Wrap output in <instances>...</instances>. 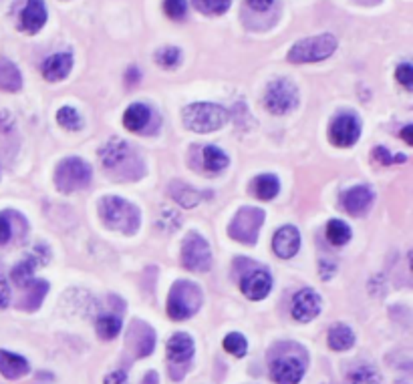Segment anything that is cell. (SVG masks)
I'll list each match as a JSON object with an SVG mask.
<instances>
[{
	"label": "cell",
	"instance_id": "1",
	"mask_svg": "<svg viewBox=\"0 0 413 384\" xmlns=\"http://www.w3.org/2000/svg\"><path fill=\"white\" fill-rule=\"evenodd\" d=\"M99 215L103 222L111 230H117L121 234H136L141 225V213L139 210L126 199L107 196L99 201Z\"/></svg>",
	"mask_w": 413,
	"mask_h": 384
},
{
	"label": "cell",
	"instance_id": "2",
	"mask_svg": "<svg viewBox=\"0 0 413 384\" xmlns=\"http://www.w3.org/2000/svg\"><path fill=\"white\" fill-rule=\"evenodd\" d=\"M202 300H204V296H202L200 286L188 282V280H180L170 290L167 314L174 320H188L189 316H194L200 310Z\"/></svg>",
	"mask_w": 413,
	"mask_h": 384
},
{
	"label": "cell",
	"instance_id": "3",
	"mask_svg": "<svg viewBox=\"0 0 413 384\" xmlns=\"http://www.w3.org/2000/svg\"><path fill=\"white\" fill-rule=\"evenodd\" d=\"M228 123V111L216 103H194L184 109V125L194 133H212Z\"/></svg>",
	"mask_w": 413,
	"mask_h": 384
},
{
	"label": "cell",
	"instance_id": "4",
	"mask_svg": "<svg viewBox=\"0 0 413 384\" xmlns=\"http://www.w3.org/2000/svg\"><path fill=\"white\" fill-rule=\"evenodd\" d=\"M93 179V167L81 157H69L55 169V186L63 193H73L87 187Z\"/></svg>",
	"mask_w": 413,
	"mask_h": 384
},
{
	"label": "cell",
	"instance_id": "5",
	"mask_svg": "<svg viewBox=\"0 0 413 384\" xmlns=\"http://www.w3.org/2000/svg\"><path fill=\"white\" fill-rule=\"evenodd\" d=\"M337 50V38L333 35H319L299 40L288 50V62H319L329 59Z\"/></svg>",
	"mask_w": 413,
	"mask_h": 384
},
{
	"label": "cell",
	"instance_id": "6",
	"mask_svg": "<svg viewBox=\"0 0 413 384\" xmlns=\"http://www.w3.org/2000/svg\"><path fill=\"white\" fill-rule=\"evenodd\" d=\"M182 264L189 272H208L212 268V249L200 234L192 232L186 236L182 246Z\"/></svg>",
	"mask_w": 413,
	"mask_h": 384
},
{
	"label": "cell",
	"instance_id": "7",
	"mask_svg": "<svg viewBox=\"0 0 413 384\" xmlns=\"http://www.w3.org/2000/svg\"><path fill=\"white\" fill-rule=\"evenodd\" d=\"M299 105V91L287 79L272 81L264 93V107L275 115L290 113Z\"/></svg>",
	"mask_w": 413,
	"mask_h": 384
},
{
	"label": "cell",
	"instance_id": "8",
	"mask_svg": "<svg viewBox=\"0 0 413 384\" xmlns=\"http://www.w3.org/2000/svg\"><path fill=\"white\" fill-rule=\"evenodd\" d=\"M264 222V211L258 208H242V210L234 215V220L228 227V234L232 239L242 242V244H254L258 232L263 227Z\"/></svg>",
	"mask_w": 413,
	"mask_h": 384
},
{
	"label": "cell",
	"instance_id": "9",
	"mask_svg": "<svg viewBox=\"0 0 413 384\" xmlns=\"http://www.w3.org/2000/svg\"><path fill=\"white\" fill-rule=\"evenodd\" d=\"M361 135V123L355 115L343 113L331 121L329 127V139L331 143H335L337 147H351L357 143V139Z\"/></svg>",
	"mask_w": 413,
	"mask_h": 384
},
{
	"label": "cell",
	"instance_id": "10",
	"mask_svg": "<svg viewBox=\"0 0 413 384\" xmlns=\"http://www.w3.org/2000/svg\"><path fill=\"white\" fill-rule=\"evenodd\" d=\"M99 157L103 167L105 169H111V171H115L117 167H123L126 163L136 162L129 143L123 141V139H117V137L103 145V149L99 151Z\"/></svg>",
	"mask_w": 413,
	"mask_h": 384
},
{
	"label": "cell",
	"instance_id": "11",
	"mask_svg": "<svg viewBox=\"0 0 413 384\" xmlns=\"http://www.w3.org/2000/svg\"><path fill=\"white\" fill-rule=\"evenodd\" d=\"M319 312H321V298L311 288L301 290L292 300V318L299 322H311L319 316Z\"/></svg>",
	"mask_w": 413,
	"mask_h": 384
},
{
	"label": "cell",
	"instance_id": "12",
	"mask_svg": "<svg viewBox=\"0 0 413 384\" xmlns=\"http://www.w3.org/2000/svg\"><path fill=\"white\" fill-rule=\"evenodd\" d=\"M373 198H375L373 189L369 186L351 187L349 191L343 193V208H345L347 213L359 218V215H365L369 211L371 203H373Z\"/></svg>",
	"mask_w": 413,
	"mask_h": 384
},
{
	"label": "cell",
	"instance_id": "13",
	"mask_svg": "<svg viewBox=\"0 0 413 384\" xmlns=\"http://www.w3.org/2000/svg\"><path fill=\"white\" fill-rule=\"evenodd\" d=\"M272 249L278 258L288 260L292 256H297V252L301 249V234L294 225H285L275 234L272 239Z\"/></svg>",
	"mask_w": 413,
	"mask_h": 384
},
{
	"label": "cell",
	"instance_id": "14",
	"mask_svg": "<svg viewBox=\"0 0 413 384\" xmlns=\"http://www.w3.org/2000/svg\"><path fill=\"white\" fill-rule=\"evenodd\" d=\"M240 288H242V292H244L246 298H250V300H263L272 290V278H270V273L266 272V270H254V272L242 278Z\"/></svg>",
	"mask_w": 413,
	"mask_h": 384
},
{
	"label": "cell",
	"instance_id": "15",
	"mask_svg": "<svg viewBox=\"0 0 413 384\" xmlns=\"http://www.w3.org/2000/svg\"><path fill=\"white\" fill-rule=\"evenodd\" d=\"M45 23H47L45 0H28L23 9V14H21V28L28 35H35L45 26Z\"/></svg>",
	"mask_w": 413,
	"mask_h": 384
},
{
	"label": "cell",
	"instance_id": "16",
	"mask_svg": "<svg viewBox=\"0 0 413 384\" xmlns=\"http://www.w3.org/2000/svg\"><path fill=\"white\" fill-rule=\"evenodd\" d=\"M304 366L299 358H278L272 362V378L276 384H299Z\"/></svg>",
	"mask_w": 413,
	"mask_h": 384
},
{
	"label": "cell",
	"instance_id": "17",
	"mask_svg": "<svg viewBox=\"0 0 413 384\" xmlns=\"http://www.w3.org/2000/svg\"><path fill=\"white\" fill-rule=\"evenodd\" d=\"M71 69H73V57L69 52H57V55H53V57H49L47 61L43 62L40 71H43L47 81L57 83V81L67 79L69 73H71Z\"/></svg>",
	"mask_w": 413,
	"mask_h": 384
},
{
	"label": "cell",
	"instance_id": "18",
	"mask_svg": "<svg viewBox=\"0 0 413 384\" xmlns=\"http://www.w3.org/2000/svg\"><path fill=\"white\" fill-rule=\"evenodd\" d=\"M28 371H31V366H28V360L25 356L0 350V374L4 378L16 380V378H23L25 374H28Z\"/></svg>",
	"mask_w": 413,
	"mask_h": 384
},
{
	"label": "cell",
	"instance_id": "19",
	"mask_svg": "<svg viewBox=\"0 0 413 384\" xmlns=\"http://www.w3.org/2000/svg\"><path fill=\"white\" fill-rule=\"evenodd\" d=\"M194 356V340L192 336L184 334H174L167 340V358L172 362H188Z\"/></svg>",
	"mask_w": 413,
	"mask_h": 384
},
{
	"label": "cell",
	"instance_id": "20",
	"mask_svg": "<svg viewBox=\"0 0 413 384\" xmlns=\"http://www.w3.org/2000/svg\"><path fill=\"white\" fill-rule=\"evenodd\" d=\"M151 119V111L148 105H141V103H133L127 107L126 115H123V125H126L129 131H141L145 129Z\"/></svg>",
	"mask_w": 413,
	"mask_h": 384
},
{
	"label": "cell",
	"instance_id": "21",
	"mask_svg": "<svg viewBox=\"0 0 413 384\" xmlns=\"http://www.w3.org/2000/svg\"><path fill=\"white\" fill-rule=\"evenodd\" d=\"M23 87V77L18 67L9 59H0V89L9 91V93H16Z\"/></svg>",
	"mask_w": 413,
	"mask_h": 384
},
{
	"label": "cell",
	"instance_id": "22",
	"mask_svg": "<svg viewBox=\"0 0 413 384\" xmlns=\"http://www.w3.org/2000/svg\"><path fill=\"white\" fill-rule=\"evenodd\" d=\"M278 189H280V183H278V179H276V175H258L254 181L250 183V191L254 198L263 199V201H268V199L276 198V193H278Z\"/></svg>",
	"mask_w": 413,
	"mask_h": 384
},
{
	"label": "cell",
	"instance_id": "23",
	"mask_svg": "<svg viewBox=\"0 0 413 384\" xmlns=\"http://www.w3.org/2000/svg\"><path fill=\"white\" fill-rule=\"evenodd\" d=\"M25 290H28V292L21 300V308L23 310H37L40 302H43V298L47 296V292H49V284L45 280H35V282L26 286Z\"/></svg>",
	"mask_w": 413,
	"mask_h": 384
},
{
	"label": "cell",
	"instance_id": "24",
	"mask_svg": "<svg viewBox=\"0 0 413 384\" xmlns=\"http://www.w3.org/2000/svg\"><path fill=\"white\" fill-rule=\"evenodd\" d=\"M326 342H329V348L338 350V352H341V350H349V348L355 344V334H353V330H351L349 326L338 324V326H333V328L329 330Z\"/></svg>",
	"mask_w": 413,
	"mask_h": 384
},
{
	"label": "cell",
	"instance_id": "25",
	"mask_svg": "<svg viewBox=\"0 0 413 384\" xmlns=\"http://www.w3.org/2000/svg\"><path fill=\"white\" fill-rule=\"evenodd\" d=\"M38 264H43V261L38 260L37 256H31V258L21 261L13 270L14 284L21 286V288H26L31 282H35V270H37Z\"/></svg>",
	"mask_w": 413,
	"mask_h": 384
},
{
	"label": "cell",
	"instance_id": "26",
	"mask_svg": "<svg viewBox=\"0 0 413 384\" xmlns=\"http://www.w3.org/2000/svg\"><path fill=\"white\" fill-rule=\"evenodd\" d=\"M170 193H172V198H174L180 205H184V208H194V205L202 199L200 191H196L194 187L186 186V183H182V181L170 183Z\"/></svg>",
	"mask_w": 413,
	"mask_h": 384
},
{
	"label": "cell",
	"instance_id": "27",
	"mask_svg": "<svg viewBox=\"0 0 413 384\" xmlns=\"http://www.w3.org/2000/svg\"><path fill=\"white\" fill-rule=\"evenodd\" d=\"M204 167L212 174L222 171L226 165H228V155H226L222 149H218L216 145H208L204 147Z\"/></svg>",
	"mask_w": 413,
	"mask_h": 384
},
{
	"label": "cell",
	"instance_id": "28",
	"mask_svg": "<svg viewBox=\"0 0 413 384\" xmlns=\"http://www.w3.org/2000/svg\"><path fill=\"white\" fill-rule=\"evenodd\" d=\"M326 239L333 246H345L351 239V227L343 220H331L326 223Z\"/></svg>",
	"mask_w": 413,
	"mask_h": 384
},
{
	"label": "cell",
	"instance_id": "29",
	"mask_svg": "<svg viewBox=\"0 0 413 384\" xmlns=\"http://www.w3.org/2000/svg\"><path fill=\"white\" fill-rule=\"evenodd\" d=\"M95 328H97V334H99L103 340H111V338H115V336L121 332V320H119L117 316L105 314V316L97 318Z\"/></svg>",
	"mask_w": 413,
	"mask_h": 384
},
{
	"label": "cell",
	"instance_id": "30",
	"mask_svg": "<svg viewBox=\"0 0 413 384\" xmlns=\"http://www.w3.org/2000/svg\"><path fill=\"white\" fill-rule=\"evenodd\" d=\"M351 384H381V374L375 366H359L349 374Z\"/></svg>",
	"mask_w": 413,
	"mask_h": 384
},
{
	"label": "cell",
	"instance_id": "31",
	"mask_svg": "<svg viewBox=\"0 0 413 384\" xmlns=\"http://www.w3.org/2000/svg\"><path fill=\"white\" fill-rule=\"evenodd\" d=\"M57 123L65 127V129H69V131H77V129L83 127V119H81L79 111L73 109V107H61L57 111Z\"/></svg>",
	"mask_w": 413,
	"mask_h": 384
},
{
	"label": "cell",
	"instance_id": "32",
	"mask_svg": "<svg viewBox=\"0 0 413 384\" xmlns=\"http://www.w3.org/2000/svg\"><path fill=\"white\" fill-rule=\"evenodd\" d=\"M192 4L202 14H224L230 9L232 0H192Z\"/></svg>",
	"mask_w": 413,
	"mask_h": 384
},
{
	"label": "cell",
	"instance_id": "33",
	"mask_svg": "<svg viewBox=\"0 0 413 384\" xmlns=\"http://www.w3.org/2000/svg\"><path fill=\"white\" fill-rule=\"evenodd\" d=\"M224 350L230 352V354H234V356H238V358H242L246 354V350H248V342H246V338L242 334L232 332V334H228L224 338Z\"/></svg>",
	"mask_w": 413,
	"mask_h": 384
},
{
	"label": "cell",
	"instance_id": "34",
	"mask_svg": "<svg viewBox=\"0 0 413 384\" xmlns=\"http://www.w3.org/2000/svg\"><path fill=\"white\" fill-rule=\"evenodd\" d=\"M155 62L162 64L163 69H174L180 62V49L175 47H163L155 52Z\"/></svg>",
	"mask_w": 413,
	"mask_h": 384
},
{
	"label": "cell",
	"instance_id": "35",
	"mask_svg": "<svg viewBox=\"0 0 413 384\" xmlns=\"http://www.w3.org/2000/svg\"><path fill=\"white\" fill-rule=\"evenodd\" d=\"M188 11V0H163V13L174 21H182Z\"/></svg>",
	"mask_w": 413,
	"mask_h": 384
},
{
	"label": "cell",
	"instance_id": "36",
	"mask_svg": "<svg viewBox=\"0 0 413 384\" xmlns=\"http://www.w3.org/2000/svg\"><path fill=\"white\" fill-rule=\"evenodd\" d=\"M13 236L14 232L13 223H11V211H4V213H0V246L9 244Z\"/></svg>",
	"mask_w": 413,
	"mask_h": 384
},
{
	"label": "cell",
	"instance_id": "37",
	"mask_svg": "<svg viewBox=\"0 0 413 384\" xmlns=\"http://www.w3.org/2000/svg\"><path fill=\"white\" fill-rule=\"evenodd\" d=\"M407 159L405 155H389V151L385 147H375L373 151V162L379 165H391V163H403Z\"/></svg>",
	"mask_w": 413,
	"mask_h": 384
},
{
	"label": "cell",
	"instance_id": "38",
	"mask_svg": "<svg viewBox=\"0 0 413 384\" xmlns=\"http://www.w3.org/2000/svg\"><path fill=\"white\" fill-rule=\"evenodd\" d=\"M395 77H397V81H400L403 87L407 89V91H412L413 87V67L412 62H403L397 67V71H395Z\"/></svg>",
	"mask_w": 413,
	"mask_h": 384
},
{
	"label": "cell",
	"instance_id": "39",
	"mask_svg": "<svg viewBox=\"0 0 413 384\" xmlns=\"http://www.w3.org/2000/svg\"><path fill=\"white\" fill-rule=\"evenodd\" d=\"M105 384H127V372L115 371L105 376Z\"/></svg>",
	"mask_w": 413,
	"mask_h": 384
},
{
	"label": "cell",
	"instance_id": "40",
	"mask_svg": "<svg viewBox=\"0 0 413 384\" xmlns=\"http://www.w3.org/2000/svg\"><path fill=\"white\" fill-rule=\"evenodd\" d=\"M9 300H11V290H9V284L4 282V278H0V308L9 306Z\"/></svg>",
	"mask_w": 413,
	"mask_h": 384
},
{
	"label": "cell",
	"instance_id": "41",
	"mask_svg": "<svg viewBox=\"0 0 413 384\" xmlns=\"http://www.w3.org/2000/svg\"><path fill=\"white\" fill-rule=\"evenodd\" d=\"M248 2V6L254 9V11H258V13H263V11H268L270 6H272V2L275 0H246Z\"/></svg>",
	"mask_w": 413,
	"mask_h": 384
},
{
	"label": "cell",
	"instance_id": "42",
	"mask_svg": "<svg viewBox=\"0 0 413 384\" xmlns=\"http://www.w3.org/2000/svg\"><path fill=\"white\" fill-rule=\"evenodd\" d=\"M401 135H403V139H405V143H407V145H413V127L412 125H407V127L403 129V133H401Z\"/></svg>",
	"mask_w": 413,
	"mask_h": 384
},
{
	"label": "cell",
	"instance_id": "43",
	"mask_svg": "<svg viewBox=\"0 0 413 384\" xmlns=\"http://www.w3.org/2000/svg\"><path fill=\"white\" fill-rule=\"evenodd\" d=\"M143 384H158V374H155V372H150V374L145 376Z\"/></svg>",
	"mask_w": 413,
	"mask_h": 384
},
{
	"label": "cell",
	"instance_id": "44",
	"mask_svg": "<svg viewBox=\"0 0 413 384\" xmlns=\"http://www.w3.org/2000/svg\"><path fill=\"white\" fill-rule=\"evenodd\" d=\"M355 2H359V4H377L379 0H355Z\"/></svg>",
	"mask_w": 413,
	"mask_h": 384
}]
</instances>
